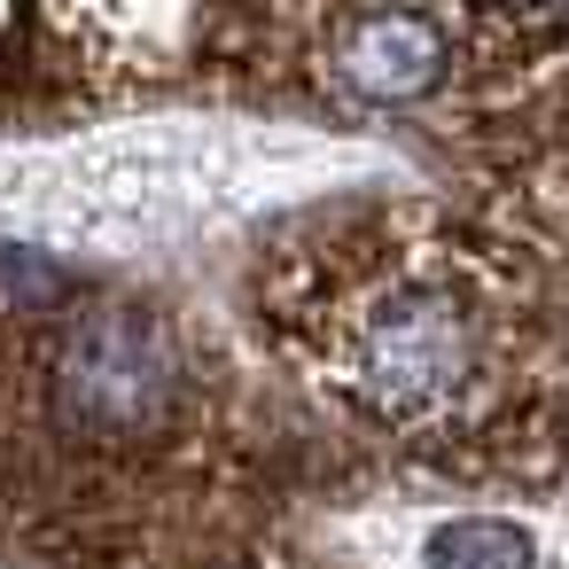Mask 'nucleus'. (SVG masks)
<instances>
[{"label": "nucleus", "instance_id": "nucleus-1", "mask_svg": "<svg viewBox=\"0 0 569 569\" xmlns=\"http://www.w3.org/2000/svg\"><path fill=\"white\" fill-rule=\"evenodd\" d=\"M258 390L164 297L0 273V538L164 561L258 507Z\"/></svg>", "mask_w": 569, "mask_h": 569}, {"label": "nucleus", "instance_id": "nucleus-2", "mask_svg": "<svg viewBox=\"0 0 569 569\" xmlns=\"http://www.w3.org/2000/svg\"><path fill=\"white\" fill-rule=\"evenodd\" d=\"M250 305L289 382L452 468L515 476L569 382V343L476 211L398 203L320 227L258 273Z\"/></svg>", "mask_w": 569, "mask_h": 569}, {"label": "nucleus", "instance_id": "nucleus-3", "mask_svg": "<svg viewBox=\"0 0 569 569\" xmlns=\"http://www.w3.org/2000/svg\"><path fill=\"white\" fill-rule=\"evenodd\" d=\"M421 561H429V569H538V546H530L522 522L468 515V522H445Z\"/></svg>", "mask_w": 569, "mask_h": 569}]
</instances>
